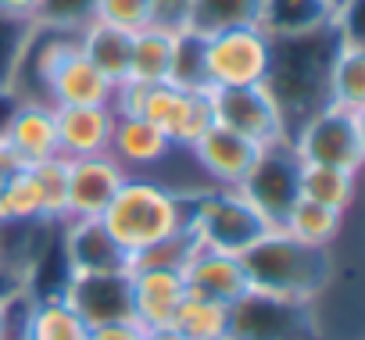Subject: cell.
I'll use <instances>...</instances> for the list:
<instances>
[{"label":"cell","mask_w":365,"mask_h":340,"mask_svg":"<svg viewBox=\"0 0 365 340\" xmlns=\"http://www.w3.org/2000/svg\"><path fill=\"white\" fill-rule=\"evenodd\" d=\"M336 43H340L336 26L272 40V65H269L265 86L272 90V97L287 118V133H294L308 115L326 108L329 61H333Z\"/></svg>","instance_id":"obj_1"},{"label":"cell","mask_w":365,"mask_h":340,"mask_svg":"<svg viewBox=\"0 0 365 340\" xmlns=\"http://www.w3.org/2000/svg\"><path fill=\"white\" fill-rule=\"evenodd\" d=\"M190 194L194 190H172L165 183L129 176L101 212V226L129 258H136L190 222Z\"/></svg>","instance_id":"obj_2"},{"label":"cell","mask_w":365,"mask_h":340,"mask_svg":"<svg viewBox=\"0 0 365 340\" xmlns=\"http://www.w3.org/2000/svg\"><path fill=\"white\" fill-rule=\"evenodd\" d=\"M240 265L247 272V287L290 294L304 301H322V294L333 283L336 258L333 247H312L290 237L283 226H276L269 237H262L255 247L240 254Z\"/></svg>","instance_id":"obj_3"},{"label":"cell","mask_w":365,"mask_h":340,"mask_svg":"<svg viewBox=\"0 0 365 340\" xmlns=\"http://www.w3.org/2000/svg\"><path fill=\"white\" fill-rule=\"evenodd\" d=\"M190 226L201 247L244 254L262 237L276 230V222L262 212V205L244 187H201L190 194Z\"/></svg>","instance_id":"obj_4"},{"label":"cell","mask_w":365,"mask_h":340,"mask_svg":"<svg viewBox=\"0 0 365 340\" xmlns=\"http://www.w3.org/2000/svg\"><path fill=\"white\" fill-rule=\"evenodd\" d=\"M226 340H322L319 301L247 287L226 308Z\"/></svg>","instance_id":"obj_5"},{"label":"cell","mask_w":365,"mask_h":340,"mask_svg":"<svg viewBox=\"0 0 365 340\" xmlns=\"http://www.w3.org/2000/svg\"><path fill=\"white\" fill-rule=\"evenodd\" d=\"M290 147L297 150L301 161L336 165V168H347V172H361V165H365V111L326 104L290 133Z\"/></svg>","instance_id":"obj_6"},{"label":"cell","mask_w":365,"mask_h":340,"mask_svg":"<svg viewBox=\"0 0 365 340\" xmlns=\"http://www.w3.org/2000/svg\"><path fill=\"white\" fill-rule=\"evenodd\" d=\"M205 90L222 86H255L269 79L272 65V36L262 26L226 29L205 36Z\"/></svg>","instance_id":"obj_7"},{"label":"cell","mask_w":365,"mask_h":340,"mask_svg":"<svg viewBox=\"0 0 365 340\" xmlns=\"http://www.w3.org/2000/svg\"><path fill=\"white\" fill-rule=\"evenodd\" d=\"M208 104H212V122L215 125H226V129L255 140L258 147L290 140L287 118H283V111H279V104H276V97L265 83L208 90Z\"/></svg>","instance_id":"obj_8"},{"label":"cell","mask_w":365,"mask_h":340,"mask_svg":"<svg viewBox=\"0 0 365 340\" xmlns=\"http://www.w3.org/2000/svg\"><path fill=\"white\" fill-rule=\"evenodd\" d=\"M140 118L154 122L175 147H190L212 125V104L205 90H182L175 83H154L143 93Z\"/></svg>","instance_id":"obj_9"},{"label":"cell","mask_w":365,"mask_h":340,"mask_svg":"<svg viewBox=\"0 0 365 340\" xmlns=\"http://www.w3.org/2000/svg\"><path fill=\"white\" fill-rule=\"evenodd\" d=\"M265 147H258L255 140L226 129V125H208L190 147V161L208 176V187H244L251 168L258 165Z\"/></svg>","instance_id":"obj_10"},{"label":"cell","mask_w":365,"mask_h":340,"mask_svg":"<svg viewBox=\"0 0 365 340\" xmlns=\"http://www.w3.org/2000/svg\"><path fill=\"white\" fill-rule=\"evenodd\" d=\"M90 329L111 326V322H133V301H129V272H68L58 290Z\"/></svg>","instance_id":"obj_11"},{"label":"cell","mask_w":365,"mask_h":340,"mask_svg":"<svg viewBox=\"0 0 365 340\" xmlns=\"http://www.w3.org/2000/svg\"><path fill=\"white\" fill-rule=\"evenodd\" d=\"M129 180L125 168L104 150V154H83L68 158V197H65V219H101V212L111 205V197Z\"/></svg>","instance_id":"obj_12"},{"label":"cell","mask_w":365,"mask_h":340,"mask_svg":"<svg viewBox=\"0 0 365 340\" xmlns=\"http://www.w3.org/2000/svg\"><path fill=\"white\" fill-rule=\"evenodd\" d=\"M297 172H301V158L290 147V140L269 143L258 158V165L251 168V176L244 183V190L262 205V212L279 226V219L287 215V208L297 201Z\"/></svg>","instance_id":"obj_13"},{"label":"cell","mask_w":365,"mask_h":340,"mask_svg":"<svg viewBox=\"0 0 365 340\" xmlns=\"http://www.w3.org/2000/svg\"><path fill=\"white\" fill-rule=\"evenodd\" d=\"M61 237V258L68 272H129L133 258L111 240V233L101 226V219H65L58 222Z\"/></svg>","instance_id":"obj_14"},{"label":"cell","mask_w":365,"mask_h":340,"mask_svg":"<svg viewBox=\"0 0 365 340\" xmlns=\"http://www.w3.org/2000/svg\"><path fill=\"white\" fill-rule=\"evenodd\" d=\"M133 322L140 329L172 326L179 304L187 301V283L179 269H129Z\"/></svg>","instance_id":"obj_15"},{"label":"cell","mask_w":365,"mask_h":340,"mask_svg":"<svg viewBox=\"0 0 365 340\" xmlns=\"http://www.w3.org/2000/svg\"><path fill=\"white\" fill-rule=\"evenodd\" d=\"M0 136L11 143V150H15L26 165L61 154V150H58L54 104H47V101H22V97H15V104H11L4 125H0Z\"/></svg>","instance_id":"obj_16"},{"label":"cell","mask_w":365,"mask_h":340,"mask_svg":"<svg viewBox=\"0 0 365 340\" xmlns=\"http://www.w3.org/2000/svg\"><path fill=\"white\" fill-rule=\"evenodd\" d=\"M179 272H182V283H187L190 297H208V301H219V304H233L247 290V272L240 265V254L197 247Z\"/></svg>","instance_id":"obj_17"},{"label":"cell","mask_w":365,"mask_h":340,"mask_svg":"<svg viewBox=\"0 0 365 340\" xmlns=\"http://www.w3.org/2000/svg\"><path fill=\"white\" fill-rule=\"evenodd\" d=\"M175 150H182V147H175L154 122H147V118H115L108 154L125 168L129 176L165 165Z\"/></svg>","instance_id":"obj_18"},{"label":"cell","mask_w":365,"mask_h":340,"mask_svg":"<svg viewBox=\"0 0 365 340\" xmlns=\"http://www.w3.org/2000/svg\"><path fill=\"white\" fill-rule=\"evenodd\" d=\"M54 122H58V150L65 158L104 154L111 143L115 111L111 108H54Z\"/></svg>","instance_id":"obj_19"},{"label":"cell","mask_w":365,"mask_h":340,"mask_svg":"<svg viewBox=\"0 0 365 340\" xmlns=\"http://www.w3.org/2000/svg\"><path fill=\"white\" fill-rule=\"evenodd\" d=\"M175 47H179V26L154 22L140 33H133V51H129V79L133 83H168L172 65H175Z\"/></svg>","instance_id":"obj_20"},{"label":"cell","mask_w":365,"mask_h":340,"mask_svg":"<svg viewBox=\"0 0 365 340\" xmlns=\"http://www.w3.org/2000/svg\"><path fill=\"white\" fill-rule=\"evenodd\" d=\"M262 19V0H187L179 15V29L194 36H215L226 29L258 26Z\"/></svg>","instance_id":"obj_21"},{"label":"cell","mask_w":365,"mask_h":340,"mask_svg":"<svg viewBox=\"0 0 365 340\" xmlns=\"http://www.w3.org/2000/svg\"><path fill=\"white\" fill-rule=\"evenodd\" d=\"M79 51L90 58V65L111 83L129 79V51H133V33L104 26V22H86L79 29Z\"/></svg>","instance_id":"obj_22"},{"label":"cell","mask_w":365,"mask_h":340,"mask_svg":"<svg viewBox=\"0 0 365 340\" xmlns=\"http://www.w3.org/2000/svg\"><path fill=\"white\" fill-rule=\"evenodd\" d=\"M333 8L326 0H262V19L258 26L279 40V36H301L333 26Z\"/></svg>","instance_id":"obj_23"},{"label":"cell","mask_w":365,"mask_h":340,"mask_svg":"<svg viewBox=\"0 0 365 340\" xmlns=\"http://www.w3.org/2000/svg\"><path fill=\"white\" fill-rule=\"evenodd\" d=\"M297 197H308L315 205H326V208H336L347 215L358 197V172H347V168H336V165L301 161Z\"/></svg>","instance_id":"obj_24"},{"label":"cell","mask_w":365,"mask_h":340,"mask_svg":"<svg viewBox=\"0 0 365 340\" xmlns=\"http://www.w3.org/2000/svg\"><path fill=\"white\" fill-rule=\"evenodd\" d=\"M326 104L365 111V43L344 40L333 51L329 61V83H326Z\"/></svg>","instance_id":"obj_25"},{"label":"cell","mask_w":365,"mask_h":340,"mask_svg":"<svg viewBox=\"0 0 365 340\" xmlns=\"http://www.w3.org/2000/svg\"><path fill=\"white\" fill-rule=\"evenodd\" d=\"M26 340H93V329L61 294H47L33 301Z\"/></svg>","instance_id":"obj_26"},{"label":"cell","mask_w":365,"mask_h":340,"mask_svg":"<svg viewBox=\"0 0 365 340\" xmlns=\"http://www.w3.org/2000/svg\"><path fill=\"white\" fill-rule=\"evenodd\" d=\"M344 212H336V208H326V205H315V201H308V197H297L290 208H287V215L279 219V226L290 233V237H297L301 244H312V247H333L336 240H340V233H344Z\"/></svg>","instance_id":"obj_27"},{"label":"cell","mask_w":365,"mask_h":340,"mask_svg":"<svg viewBox=\"0 0 365 340\" xmlns=\"http://www.w3.org/2000/svg\"><path fill=\"white\" fill-rule=\"evenodd\" d=\"M33 29H36L33 19L0 11V97H15V79H19L26 47L33 40Z\"/></svg>","instance_id":"obj_28"},{"label":"cell","mask_w":365,"mask_h":340,"mask_svg":"<svg viewBox=\"0 0 365 340\" xmlns=\"http://www.w3.org/2000/svg\"><path fill=\"white\" fill-rule=\"evenodd\" d=\"M226 308L230 304H219V301H208V297H190L179 304L172 326L187 336V340H222L226 336Z\"/></svg>","instance_id":"obj_29"},{"label":"cell","mask_w":365,"mask_h":340,"mask_svg":"<svg viewBox=\"0 0 365 340\" xmlns=\"http://www.w3.org/2000/svg\"><path fill=\"white\" fill-rule=\"evenodd\" d=\"M0 219H11V222H36V219H43V190H40V183H36L29 165L22 168V172L4 180Z\"/></svg>","instance_id":"obj_30"},{"label":"cell","mask_w":365,"mask_h":340,"mask_svg":"<svg viewBox=\"0 0 365 340\" xmlns=\"http://www.w3.org/2000/svg\"><path fill=\"white\" fill-rule=\"evenodd\" d=\"M33 176L43 190V219L47 222H65V197H68V158L54 154L43 161H33Z\"/></svg>","instance_id":"obj_31"},{"label":"cell","mask_w":365,"mask_h":340,"mask_svg":"<svg viewBox=\"0 0 365 340\" xmlns=\"http://www.w3.org/2000/svg\"><path fill=\"white\" fill-rule=\"evenodd\" d=\"M125 33H140L158 22V0H93V19Z\"/></svg>","instance_id":"obj_32"},{"label":"cell","mask_w":365,"mask_h":340,"mask_svg":"<svg viewBox=\"0 0 365 340\" xmlns=\"http://www.w3.org/2000/svg\"><path fill=\"white\" fill-rule=\"evenodd\" d=\"M93 19V0H43L36 22L61 33H79Z\"/></svg>","instance_id":"obj_33"},{"label":"cell","mask_w":365,"mask_h":340,"mask_svg":"<svg viewBox=\"0 0 365 340\" xmlns=\"http://www.w3.org/2000/svg\"><path fill=\"white\" fill-rule=\"evenodd\" d=\"M93 340H143V329L136 322H111V326H97Z\"/></svg>","instance_id":"obj_34"},{"label":"cell","mask_w":365,"mask_h":340,"mask_svg":"<svg viewBox=\"0 0 365 340\" xmlns=\"http://www.w3.org/2000/svg\"><path fill=\"white\" fill-rule=\"evenodd\" d=\"M40 4H43V0H0V11H4V15H19V19H33V22H36Z\"/></svg>","instance_id":"obj_35"},{"label":"cell","mask_w":365,"mask_h":340,"mask_svg":"<svg viewBox=\"0 0 365 340\" xmlns=\"http://www.w3.org/2000/svg\"><path fill=\"white\" fill-rule=\"evenodd\" d=\"M15 290L19 287L0 290V340H11L8 333H11V301H15Z\"/></svg>","instance_id":"obj_36"},{"label":"cell","mask_w":365,"mask_h":340,"mask_svg":"<svg viewBox=\"0 0 365 340\" xmlns=\"http://www.w3.org/2000/svg\"><path fill=\"white\" fill-rule=\"evenodd\" d=\"M182 8H187V0H158V22H165V26H179Z\"/></svg>","instance_id":"obj_37"},{"label":"cell","mask_w":365,"mask_h":340,"mask_svg":"<svg viewBox=\"0 0 365 340\" xmlns=\"http://www.w3.org/2000/svg\"><path fill=\"white\" fill-rule=\"evenodd\" d=\"M143 340H187L175 326H158V329H143Z\"/></svg>","instance_id":"obj_38"},{"label":"cell","mask_w":365,"mask_h":340,"mask_svg":"<svg viewBox=\"0 0 365 340\" xmlns=\"http://www.w3.org/2000/svg\"><path fill=\"white\" fill-rule=\"evenodd\" d=\"M326 4H329V8L336 11V8H344V4H347V0H326Z\"/></svg>","instance_id":"obj_39"},{"label":"cell","mask_w":365,"mask_h":340,"mask_svg":"<svg viewBox=\"0 0 365 340\" xmlns=\"http://www.w3.org/2000/svg\"><path fill=\"white\" fill-rule=\"evenodd\" d=\"M0 201H4V176H0Z\"/></svg>","instance_id":"obj_40"},{"label":"cell","mask_w":365,"mask_h":340,"mask_svg":"<svg viewBox=\"0 0 365 340\" xmlns=\"http://www.w3.org/2000/svg\"><path fill=\"white\" fill-rule=\"evenodd\" d=\"M0 276H4V272H0ZM8 279H11V276H8Z\"/></svg>","instance_id":"obj_41"},{"label":"cell","mask_w":365,"mask_h":340,"mask_svg":"<svg viewBox=\"0 0 365 340\" xmlns=\"http://www.w3.org/2000/svg\"><path fill=\"white\" fill-rule=\"evenodd\" d=\"M222 340H226V336H222Z\"/></svg>","instance_id":"obj_42"}]
</instances>
